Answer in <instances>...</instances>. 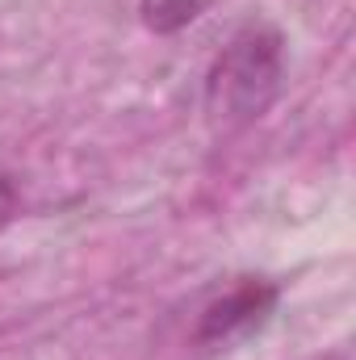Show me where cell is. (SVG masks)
I'll return each mask as SVG.
<instances>
[{
    "instance_id": "cell-2",
    "label": "cell",
    "mask_w": 356,
    "mask_h": 360,
    "mask_svg": "<svg viewBox=\"0 0 356 360\" xmlns=\"http://www.w3.org/2000/svg\"><path fill=\"white\" fill-rule=\"evenodd\" d=\"M272 306H276V289H272V285H265V281H243L239 289H231L222 302H214V306L205 310L197 340H201V344L235 340V335L260 327Z\"/></svg>"
},
{
    "instance_id": "cell-1",
    "label": "cell",
    "mask_w": 356,
    "mask_h": 360,
    "mask_svg": "<svg viewBox=\"0 0 356 360\" xmlns=\"http://www.w3.org/2000/svg\"><path fill=\"white\" fill-rule=\"evenodd\" d=\"M281 76H285L281 34L268 25L239 30L210 72V84H205L210 117L222 126H243V122L260 117L281 89Z\"/></svg>"
},
{
    "instance_id": "cell-3",
    "label": "cell",
    "mask_w": 356,
    "mask_h": 360,
    "mask_svg": "<svg viewBox=\"0 0 356 360\" xmlns=\"http://www.w3.org/2000/svg\"><path fill=\"white\" fill-rule=\"evenodd\" d=\"M201 8H205V0H143V17H147V25L160 30V34L189 25Z\"/></svg>"
}]
</instances>
